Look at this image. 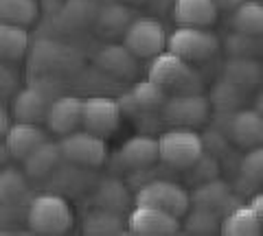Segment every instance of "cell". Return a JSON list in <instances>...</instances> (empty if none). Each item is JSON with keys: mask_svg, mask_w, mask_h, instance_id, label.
Segmentation results:
<instances>
[{"mask_svg": "<svg viewBox=\"0 0 263 236\" xmlns=\"http://www.w3.org/2000/svg\"><path fill=\"white\" fill-rule=\"evenodd\" d=\"M204 138L193 127L171 125L158 138V160L171 168H191L204 156Z\"/></svg>", "mask_w": 263, "mask_h": 236, "instance_id": "1", "label": "cell"}, {"mask_svg": "<svg viewBox=\"0 0 263 236\" xmlns=\"http://www.w3.org/2000/svg\"><path fill=\"white\" fill-rule=\"evenodd\" d=\"M72 208L62 195H37L29 201L27 208V225L31 227L35 234H46V236H55V234H64L72 227Z\"/></svg>", "mask_w": 263, "mask_h": 236, "instance_id": "2", "label": "cell"}, {"mask_svg": "<svg viewBox=\"0 0 263 236\" xmlns=\"http://www.w3.org/2000/svg\"><path fill=\"white\" fill-rule=\"evenodd\" d=\"M219 37L204 27H178L167 37V51L180 55L189 63H202L219 53Z\"/></svg>", "mask_w": 263, "mask_h": 236, "instance_id": "3", "label": "cell"}, {"mask_svg": "<svg viewBox=\"0 0 263 236\" xmlns=\"http://www.w3.org/2000/svg\"><path fill=\"white\" fill-rule=\"evenodd\" d=\"M147 77L162 85L167 92H191L195 90V70L193 63H189L180 55L171 51H162L156 57H152Z\"/></svg>", "mask_w": 263, "mask_h": 236, "instance_id": "4", "label": "cell"}, {"mask_svg": "<svg viewBox=\"0 0 263 236\" xmlns=\"http://www.w3.org/2000/svg\"><path fill=\"white\" fill-rule=\"evenodd\" d=\"M138 206H154L182 219L191 210V192L182 184L171 180H149L136 192Z\"/></svg>", "mask_w": 263, "mask_h": 236, "instance_id": "5", "label": "cell"}, {"mask_svg": "<svg viewBox=\"0 0 263 236\" xmlns=\"http://www.w3.org/2000/svg\"><path fill=\"white\" fill-rule=\"evenodd\" d=\"M167 31L156 18H136L127 24L123 33V46L136 59H152L158 53L167 51Z\"/></svg>", "mask_w": 263, "mask_h": 236, "instance_id": "6", "label": "cell"}, {"mask_svg": "<svg viewBox=\"0 0 263 236\" xmlns=\"http://www.w3.org/2000/svg\"><path fill=\"white\" fill-rule=\"evenodd\" d=\"M213 105L209 96L200 94L197 90L191 92H174V96H167L162 105V116L169 125L176 127H200L209 120Z\"/></svg>", "mask_w": 263, "mask_h": 236, "instance_id": "7", "label": "cell"}, {"mask_svg": "<svg viewBox=\"0 0 263 236\" xmlns=\"http://www.w3.org/2000/svg\"><path fill=\"white\" fill-rule=\"evenodd\" d=\"M60 149H62V158L79 166H99L103 164L105 156H108L105 138L88 132L84 127L62 136Z\"/></svg>", "mask_w": 263, "mask_h": 236, "instance_id": "8", "label": "cell"}, {"mask_svg": "<svg viewBox=\"0 0 263 236\" xmlns=\"http://www.w3.org/2000/svg\"><path fill=\"white\" fill-rule=\"evenodd\" d=\"M123 108L110 96H88L81 110V127L101 138H108L119 129Z\"/></svg>", "mask_w": 263, "mask_h": 236, "instance_id": "9", "label": "cell"}, {"mask_svg": "<svg viewBox=\"0 0 263 236\" xmlns=\"http://www.w3.org/2000/svg\"><path fill=\"white\" fill-rule=\"evenodd\" d=\"M127 230L138 236H169L180 232V219L154 206H134L127 217Z\"/></svg>", "mask_w": 263, "mask_h": 236, "instance_id": "10", "label": "cell"}, {"mask_svg": "<svg viewBox=\"0 0 263 236\" xmlns=\"http://www.w3.org/2000/svg\"><path fill=\"white\" fill-rule=\"evenodd\" d=\"M226 138L241 149H252V146L263 144V116L254 108L230 112Z\"/></svg>", "mask_w": 263, "mask_h": 236, "instance_id": "11", "label": "cell"}, {"mask_svg": "<svg viewBox=\"0 0 263 236\" xmlns=\"http://www.w3.org/2000/svg\"><path fill=\"white\" fill-rule=\"evenodd\" d=\"M81 110H84V101L77 96H60V99L51 101V108L46 114L48 129L57 136L75 132L81 127Z\"/></svg>", "mask_w": 263, "mask_h": 236, "instance_id": "12", "label": "cell"}, {"mask_svg": "<svg viewBox=\"0 0 263 236\" xmlns=\"http://www.w3.org/2000/svg\"><path fill=\"white\" fill-rule=\"evenodd\" d=\"M3 140H5V146H7V151H9V156L22 162L37 144H42L46 140V134L37 123L15 120L13 125H9Z\"/></svg>", "mask_w": 263, "mask_h": 236, "instance_id": "13", "label": "cell"}, {"mask_svg": "<svg viewBox=\"0 0 263 236\" xmlns=\"http://www.w3.org/2000/svg\"><path fill=\"white\" fill-rule=\"evenodd\" d=\"M174 18L178 27H204L211 29L219 18L215 0H176Z\"/></svg>", "mask_w": 263, "mask_h": 236, "instance_id": "14", "label": "cell"}, {"mask_svg": "<svg viewBox=\"0 0 263 236\" xmlns=\"http://www.w3.org/2000/svg\"><path fill=\"white\" fill-rule=\"evenodd\" d=\"M48 108H51V99L42 88H24L22 92H18L13 101V118L24 120V123H42L46 120Z\"/></svg>", "mask_w": 263, "mask_h": 236, "instance_id": "15", "label": "cell"}, {"mask_svg": "<svg viewBox=\"0 0 263 236\" xmlns=\"http://www.w3.org/2000/svg\"><path fill=\"white\" fill-rule=\"evenodd\" d=\"M119 160L127 168H147L158 160V138L152 136H134L125 140L119 149Z\"/></svg>", "mask_w": 263, "mask_h": 236, "instance_id": "16", "label": "cell"}, {"mask_svg": "<svg viewBox=\"0 0 263 236\" xmlns=\"http://www.w3.org/2000/svg\"><path fill=\"white\" fill-rule=\"evenodd\" d=\"M233 31L248 37H263V3L261 0H243L230 15Z\"/></svg>", "mask_w": 263, "mask_h": 236, "instance_id": "17", "label": "cell"}, {"mask_svg": "<svg viewBox=\"0 0 263 236\" xmlns=\"http://www.w3.org/2000/svg\"><path fill=\"white\" fill-rule=\"evenodd\" d=\"M62 158V149H60V142H51L46 138L42 144H37L27 158L22 160V170L27 173V177H44L48 175L51 170L55 168V164L60 162Z\"/></svg>", "mask_w": 263, "mask_h": 236, "instance_id": "18", "label": "cell"}, {"mask_svg": "<svg viewBox=\"0 0 263 236\" xmlns=\"http://www.w3.org/2000/svg\"><path fill=\"white\" fill-rule=\"evenodd\" d=\"M29 46H31V37L27 29L0 22V61L5 63L20 61L29 53Z\"/></svg>", "mask_w": 263, "mask_h": 236, "instance_id": "19", "label": "cell"}, {"mask_svg": "<svg viewBox=\"0 0 263 236\" xmlns=\"http://www.w3.org/2000/svg\"><path fill=\"white\" fill-rule=\"evenodd\" d=\"M167 96L169 94L162 85H158L156 81L147 77L145 81H138V83L132 85V90L125 94V99L136 112H154L162 108Z\"/></svg>", "mask_w": 263, "mask_h": 236, "instance_id": "20", "label": "cell"}, {"mask_svg": "<svg viewBox=\"0 0 263 236\" xmlns=\"http://www.w3.org/2000/svg\"><path fill=\"white\" fill-rule=\"evenodd\" d=\"M219 232L226 236H257L261 232V223L254 214L252 206H237L221 219Z\"/></svg>", "mask_w": 263, "mask_h": 236, "instance_id": "21", "label": "cell"}, {"mask_svg": "<svg viewBox=\"0 0 263 236\" xmlns=\"http://www.w3.org/2000/svg\"><path fill=\"white\" fill-rule=\"evenodd\" d=\"M221 79H228V81H233V83L248 90V88L261 83L263 66H261V61L252 59V57H233V59L224 66Z\"/></svg>", "mask_w": 263, "mask_h": 236, "instance_id": "22", "label": "cell"}, {"mask_svg": "<svg viewBox=\"0 0 263 236\" xmlns=\"http://www.w3.org/2000/svg\"><path fill=\"white\" fill-rule=\"evenodd\" d=\"M27 173L18 168L0 170V210L15 208L27 199Z\"/></svg>", "mask_w": 263, "mask_h": 236, "instance_id": "23", "label": "cell"}, {"mask_svg": "<svg viewBox=\"0 0 263 236\" xmlns=\"http://www.w3.org/2000/svg\"><path fill=\"white\" fill-rule=\"evenodd\" d=\"M97 66L114 77H127L136 70V57L125 46H105L97 55Z\"/></svg>", "mask_w": 263, "mask_h": 236, "instance_id": "24", "label": "cell"}, {"mask_svg": "<svg viewBox=\"0 0 263 236\" xmlns=\"http://www.w3.org/2000/svg\"><path fill=\"white\" fill-rule=\"evenodd\" d=\"M230 201V190L224 182L219 180H206L200 182V186L191 195V203L200 208H209L213 212H219L221 208H226V203Z\"/></svg>", "mask_w": 263, "mask_h": 236, "instance_id": "25", "label": "cell"}, {"mask_svg": "<svg viewBox=\"0 0 263 236\" xmlns=\"http://www.w3.org/2000/svg\"><path fill=\"white\" fill-rule=\"evenodd\" d=\"M37 0H0V22L27 29L37 20Z\"/></svg>", "mask_w": 263, "mask_h": 236, "instance_id": "26", "label": "cell"}, {"mask_svg": "<svg viewBox=\"0 0 263 236\" xmlns=\"http://www.w3.org/2000/svg\"><path fill=\"white\" fill-rule=\"evenodd\" d=\"M243 94H246V88L237 85L228 79H219L217 83L213 85L209 101H211L213 108H217L219 112L230 114L243 103Z\"/></svg>", "mask_w": 263, "mask_h": 236, "instance_id": "27", "label": "cell"}, {"mask_svg": "<svg viewBox=\"0 0 263 236\" xmlns=\"http://www.w3.org/2000/svg\"><path fill=\"white\" fill-rule=\"evenodd\" d=\"M239 180L248 186L263 184V144L252 146L246 151V156L239 164Z\"/></svg>", "mask_w": 263, "mask_h": 236, "instance_id": "28", "label": "cell"}, {"mask_svg": "<svg viewBox=\"0 0 263 236\" xmlns=\"http://www.w3.org/2000/svg\"><path fill=\"white\" fill-rule=\"evenodd\" d=\"M184 225L189 232H195V234H211L219 230V212H213V210L209 208H200L195 206V210H189V212L184 214Z\"/></svg>", "mask_w": 263, "mask_h": 236, "instance_id": "29", "label": "cell"}, {"mask_svg": "<svg viewBox=\"0 0 263 236\" xmlns=\"http://www.w3.org/2000/svg\"><path fill=\"white\" fill-rule=\"evenodd\" d=\"M105 223H121L119 214H114V210H97L86 219V232L90 234H112L110 227Z\"/></svg>", "mask_w": 263, "mask_h": 236, "instance_id": "30", "label": "cell"}, {"mask_svg": "<svg viewBox=\"0 0 263 236\" xmlns=\"http://www.w3.org/2000/svg\"><path fill=\"white\" fill-rule=\"evenodd\" d=\"M11 85H13V75H11V70H9V66H7L5 61H0V94L7 92Z\"/></svg>", "mask_w": 263, "mask_h": 236, "instance_id": "31", "label": "cell"}, {"mask_svg": "<svg viewBox=\"0 0 263 236\" xmlns=\"http://www.w3.org/2000/svg\"><path fill=\"white\" fill-rule=\"evenodd\" d=\"M250 206H252L254 214H257V219H259V223H261V232H263V190L254 195L252 201H250Z\"/></svg>", "mask_w": 263, "mask_h": 236, "instance_id": "32", "label": "cell"}, {"mask_svg": "<svg viewBox=\"0 0 263 236\" xmlns=\"http://www.w3.org/2000/svg\"><path fill=\"white\" fill-rule=\"evenodd\" d=\"M9 110H7L5 108V105L3 103H0V140H3V138H5V134H7V129H9Z\"/></svg>", "mask_w": 263, "mask_h": 236, "instance_id": "33", "label": "cell"}, {"mask_svg": "<svg viewBox=\"0 0 263 236\" xmlns=\"http://www.w3.org/2000/svg\"><path fill=\"white\" fill-rule=\"evenodd\" d=\"M241 3H243V0H215V5H217L219 11H233L235 7H239Z\"/></svg>", "mask_w": 263, "mask_h": 236, "instance_id": "34", "label": "cell"}, {"mask_svg": "<svg viewBox=\"0 0 263 236\" xmlns=\"http://www.w3.org/2000/svg\"><path fill=\"white\" fill-rule=\"evenodd\" d=\"M252 108L257 110V112L261 114V116H263V88L257 92V96H254V105H252Z\"/></svg>", "mask_w": 263, "mask_h": 236, "instance_id": "35", "label": "cell"}, {"mask_svg": "<svg viewBox=\"0 0 263 236\" xmlns=\"http://www.w3.org/2000/svg\"><path fill=\"white\" fill-rule=\"evenodd\" d=\"M123 3H127V5H143V3H147V0H123Z\"/></svg>", "mask_w": 263, "mask_h": 236, "instance_id": "36", "label": "cell"}, {"mask_svg": "<svg viewBox=\"0 0 263 236\" xmlns=\"http://www.w3.org/2000/svg\"><path fill=\"white\" fill-rule=\"evenodd\" d=\"M261 3H263V0H261Z\"/></svg>", "mask_w": 263, "mask_h": 236, "instance_id": "37", "label": "cell"}]
</instances>
